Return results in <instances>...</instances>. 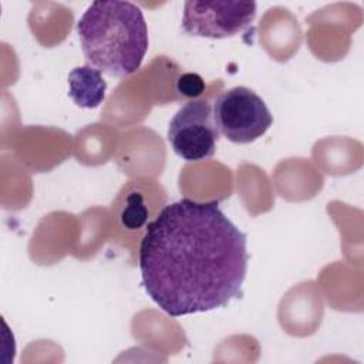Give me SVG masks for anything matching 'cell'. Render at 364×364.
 Masks as SVG:
<instances>
[{
	"label": "cell",
	"instance_id": "3",
	"mask_svg": "<svg viewBox=\"0 0 364 364\" xmlns=\"http://www.w3.org/2000/svg\"><path fill=\"white\" fill-rule=\"evenodd\" d=\"M212 111L218 132L233 144H250L273 124L263 98L243 85L223 91L215 100Z\"/></svg>",
	"mask_w": 364,
	"mask_h": 364
},
{
	"label": "cell",
	"instance_id": "1",
	"mask_svg": "<svg viewBox=\"0 0 364 364\" xmlns=\"http://www.w3.org/2000/svg\"><path fill=\"white\" fill-rule=\"evenodd\" d=\"M246 243L218 202L183 198L145 228L138 252L142 286L171 317L225 307L242 294Z\"/></svg>",
	"mask_w": 364,
	"mask_h": 364
},
{
	"label": "cell",
	"instance_id": "6",
	"mask_svg": "<svg viewBox=\"0 0 364 364\" xmlns=\"http://www.w3.org/2000/svg\"><path fill=\"white\" fill-rule=\"evenodd\" d=\"M107 82L102 73L90 65H80L68 74V95L81 108H97L105 98Z\"/></svg>",
	"mask_w": 364,
	"mask_h": 364
},
{
	"label": "cell",
	"instance_id": "7",
	"mask_svg": "<svg viewBox=\"0 0 364 364\" xmlns=\"http://www.w3.org/2000/svg\"><path fill=\"white\" fill-rule=\"evenodd\" d=\"M118 219L128 230L141 229L148 223L149 208L141 192L131 191L127 193L118 209Z\"/></svg>",
	"mask_w": 364,
	"mask_h": 364
},
{
	"label": "cell",
	"instance_id": "2",
	"mask_svg": "<svg viewBox=\"0 0 364 364\" xmlns=\"http://www.w3.org/2000/svg\"><path fill=\"white\" fill-rule=\"evenodd\" d=\"M81 48L90 65L112 77L135 73L148 50L142 10L131 1H94L77 23Z\"/></svg>",
	"mask_w": 364,
	"mask_h": 364
},
{
	"label": "cell",
	"instance_id": "5",
	"mask_svg": "<svg viewBox=\"0 0 364 364\" xmlns=\"http://www.w3.org/2000/svg\"><path fill=\"white\" fill-rule=\"evenodd\" d=\"M255 16V1L189 0L183 6L182 30L196 37L226 38L243 31Z\"/></svg>",
	"mask_w": 364,
	"mask_h": 364
},
{
	"label": "cell",
	"instance_id": "8",
	"mask_svg": "<svg viewBox=\"0 0 364 364\" xmlns=\"http://www.w3.org/2000/svg\"><path fill=\"white\" fill-rule=\"evenodd\" d=\"M206 90V84L203 78L196 73H185L178 77L176 80V92L182 98L198 100L199 95L203 94Z\"/></svg>",
	"mask_w": 364,
	"mask_h": 364
},
{
	"label": "cell",
	"instance_id": "4",
	"mask_svg": "<svg viewBox=\"0 0 364 364\" xmlns=\"http://www.w3.org/2000/svg\"><path fill=\"white\" fill-rule=\"evenodd\" d=\"M168 141L173 152L188 162H199L215 155L219 132L212 105L206 100L185 102L168 125Z\"/></svg>",
	"mask_w": 364,
	"mask_h": 364
}]
</instances>
